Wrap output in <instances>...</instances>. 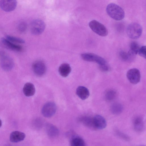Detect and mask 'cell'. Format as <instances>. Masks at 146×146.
Masks as SVG:
<instances>
[{"label":"cell","instance_id":"obj_1","mask_svg":"<svg viewBox=\"0 0 146 146\" xmlns=\"http://www.w3.org/2000/svg\"><path fill=\"white\" fill-rule=\"evenodd\" d=\"M106 11L111 18L115 20H121L125 17V12L123 9L115 3L109 4L106 7Z\"/></svg>","mask_w":146,"mask_h":146},{"label":"cell","instance_id":"obj_2","mask_svg":"<svg viewBox=\"0 0 146 146\" xmlns=\"http://www.w3.org/2000/svg\"><path fill=\"white\" fill-rule=\"evenodd\" d=\"M127 33L129 37L132 39H137L141 35L142 29L138 23H133L129 24L127 29Z\"/></svg>","mask_w":146,"mask_h":146},{"label":"cell","instance_id":"obj_3","mask_svg":"<svg viewBox=\"0 0 146 146\" xmlns=\"http://www.w3.org/2000/svg\"><path fill=\"white\" fill-rule=\"evenodd\" d=\"M89 25L94 32L100 36H105L108 34V31L106 27L96 20H93L90 21Z\"/></svg>","mask_w":146,"mask_h":146},{"label":"cell","instance_id":"obj_4","mask_svg":"<svg viewBox=\"0 0 146 146\" xmlns=\"http://www.w3.org/2000/svg\"><path fill=\"white\" fill-rule=\"evenodd\" d=\"M82 58L85 61L94 62L98 64L99 66L106 64V62L103 58L94 53H84L81 54Z\"/></svg>","mask_w":146,"mask_h":146},{"label":"cell","instance_id":"obj_5","mask_svg":"<svg viewBox=\"0 0 146 146\" xmlns=\"http://www.w3.org/2000/svg\"><path fill=\"white\" fill-rule=\"evenodd\" d=\"M56 109V106L55 103L52 102H48L43 106L41 112L44 117L49 118L55 114Z\"/></svg>","mask_w":146,"mask_h":146},{"label":"cell","instance_id":"obj_6","mask_svg":"<svg viewBox=\"0 0 146 146\" xmlns=\"http://www.w3.org/2000/svg\"><path fill=\"white\" fill-rule=\"evenodd\" d=\"M45 28L44 23L40 19H36L33 21L31 25V31L34 35H38L44 31Z\"/></svg>","mask_w":146,"mask_h":146},{"label":"cell","instance_id":"obj_7","mask_svg":"<svg viewBox=\"0 0 146 146\" xmlns=\"http://www.w3.org/2000/svg\"><path fill=\"white\" fill-rule=\"evenodd\" d=\"M1 65L2 69L5 71H9L13 68L14 63L13 59L4 53L0 54Z\"/></svg>","mask_w":146,"mask_h":146},{"label":"cell","instance_id":"obj_8","mask_svg":"<svg viewBox=\"0 0 146 146\" xmlns=\"http://www.w3.org/2000/svg\"><path fill=\"white\" fill-rule=\"evenodd\" d=\"M127 77L132 84H136L139 83L141 79V74L137 69L133 68L130 69L127 72Z\"/></svg>","mask_w":146,"mask_h":146},{"label":"cell","instance_id":"obj_9","mask_svg":"<svg viewBox=\"0 0 146 146\" xmlns=\"http://www.w3.org/2000/svg\"><path fill=\"white\" fill-rule=\"evenodd\" d=\"M32 68L35 74L39 77L44 75L46 71L45 63L41 60H37L33 64Z\"/></svg>","mask_w":146,"mask_h":146},{"label":"cell","instance_id":"obj_10","mask_svg":"<svg viewBox=\"0 0 146 146\" xmlns=\"http://www.w3.org/2000/svg\"><path fill=\"white\" fill-rule=\"evenodd\" d=\"M0 46L7 49L19 52L22 50L21 46L14 44L6 38H3L0 39Z\"/></svg>","mask_w":146,"mask_h":146},{"label":"cell","instance_id":"obj_11","mask_svg":"<svg viewBox=\"0 0 146 146\" xmlns=\"http://www.w3.org/2000/svg\"><path fill=\"white\" fill-rule=\"evenodd\" d=\"M17 2L15 0H3L0 1V7L4 11L9 12L14 10L16 8Z\"/></svg>","mask_w":146,"mask_h":146},{"label":"cell","instance_id":"obj_12","mask_svg":"<svg viewBox=\"0 0 146 146\" xmlns=\"http://www.w3.org/2000/svg\"><path fill=\"white\" fill-rule=\"evenodd\" d=\"M94 125L95 128L102 129L106 127L107 122L105 119L102 116L97 115L93 118Z\"/></svg>","mask_w":146,"mask_h":146},{"label":"cell","instance_id":"obj_13","mask_svg":"<svg viewBox=\"0 0 146 146\" xmlns=\"http://www.w3.org/2000/svg\"><path fill=\"white\" fill-rule=\"evenodd\" d=\"M25 134L22 132L14 131L12 132L10 135V140L13 143H17L24 140Z\"/></svg>","mask_w":146,"mask_h":146},{"label":"cell","instance_id":"obj_14","mask_svg":"<svg viewBox=\"0 0 146 146\" xmlns=\"http://www.w3.org/2000/svg\"><path fill=\"white\" fill-rule=\"evenodd\" d=\"M76 94L78 97L82 100H85L89 96L90 92L88 90L86 87L80 86L76 90Z\"/></svg>","mask_w":146,"mask_h":146},{"label":"cell","instance_id":"obj_15","mask_svg":"<svg viewBox=\"0 0 146 146\" xmlns=\"http://www.w3.org/2000/svg\"><path fill=\"white\" fill-rule=\"evenodd\" d=\"M24 95L28 97L34 95L35 89L34 85L31 83H26L24 86L23 89Z\"/></svg>","mask_w":146,"mask_h":146},{"label":"cell","instance_id":"obj_16","mask_svg":"<svg viewBox=\"0 0 146 146\" xmlns=\"http://www.w3.org/2000/svg\"><path fill=\"white\" fill-rule=\"evenodd\" d=\"M71 68L70 65L67 63H63L60 66L58 72L60 74L62 77H67L70 74Z\"/></svg>","mask_w":146,"mask_h":146},{"label":"cell","instance_id":"obj_17","mask_svg":"<svg viewBox=\"0 0 146 146\" xmlns=\"http://www.w3.org/2000/svg\"><path fill=\"white\" fill-rule=\"evenodd\" d=\"M46 128L48 135L50 137H56L59 134V131L58 129L52 124H47Z\"/></svg>","mask_w":146,"mask_h":146},{"label":"cell","instance_id":"obj_18","mask_svg":"<svg viewBox=\"0 0 146 146\" xmlns=\"http://www.w3.org/2000/svg\"><path fill=\"white\" fill-rule=\"evenodd\" d=\"M70 146H86V144L82 138L79 136H74L70 142Z\"/></svg>","mask_w":146,"mask_h":146},{"label":"cell","instance_id":"obj_19","mask_svg":"<svg viewBox=\"0 0 146 146\" xmlns=\"http://www.w3.org/2000/svg\"><path fill=\"white\" fill-rule=\"evenodd\" d=\"M79 120L86 127L91 128H95L94 125L93 118L89 116H83L80 117Z\"/></svg>","mask_w":146,"mask_h":146},{"label":"cell","instance_id":"obj_20","mask_svg":"<svg viewBox=\"0 0 146 146\" xmlns=\"http://www.w3.org/2000/svg\"><path fill=\"white\" fill-rule=\"evenodd\" d=\"M134 127L136 131L140 132L144 128V123L142 119L140 117H136L133 122Z\"/></svg>","mask_w":146,"mask_h":146},{"label":"cell","instance_id":"obj_21","mask_svg":"<svg viewBox=\"0 0 146 146\" xmlns=\"http://www.w3.org/2000/svg\"><path fill=\"white\" fill-rule=\"evenodd\" d=\"M139 48L138 43L135 42H132L131 43L130 50L128 53L131 56L136 55L138 53Z\"/></svg>","mask_w":146,"mask_h":146},{"label":"cell","instance_id":"obj_22","mask_svg":"<svg viewBox=\"0 0 146 146\" xmlns=\"http://www.w3.org/2000/svg\"><path fill=\"white\" fill-rule=\"evenodd\" d=\"M123 110V107L120 104L115 103L113 104L111 108V110L112 113L115 114H118L122 112Z\"/></svg>","mask_w":146,"mask_h":146},{"label":"cell","instance_id":"obj_23","mask_svg":"<svg viewBox=\"0 0 146 146\" xmlns=\"http://www.w3.org/2000/svg\"><path fill=\"white\" fill-rule=\"evenodd\" d=\"M6 38L11 42H15L19 43H24L25 41L23 39L17 37L7 35L6 36Z\"/></svg>","mask_w":146,"mask_h":146},{"label":"cell","instance_id":"obj_24","mask_svg":"<svg viewBox=\"0 0 146 146\" xmlns=\"http://www.w3.org/2000/svg\"><path fill=\"white\" fill-rule=\"evenodd\" d=\"M116 95V92L114 90H109L106 93L105 95V98L108 101L112 100L115 97Z\"/></svg>","mask_w":146,"mask_h":146},{"label":"cell","instance_id":"obj_25","mask_svg":"<svg viewBox=\"0 0 146 146\" xmlns=\"http://www.w3.org/2000/svg\"><path fill=\"white\" fill-rule=\"evenodd\" d=\"M119 55L121 58L124 61L129 60L130 57L131 56L128 53L123 51H121L119 52Z\"/></svg>","mask_w":146,"mask_h":146},{"label":"cell","instance_id":"obj_26","mask_svg":"<svg viewBox=\"0 0 146 146\" xmlns=\"http://www.w3.org/2000/svg\"><path fill=\"white\" fill-rule=\"evenodd\" d=\"M145 51L146 46H143L141 48H140L138 53L141 56L145 59Z\"/></svg>","mask_w":146,"mask_h":146},{"label":"cell","instance_id":"obj_27","mask_svg":"<svg viewBox=\"0 0 146 146\" xmlns=\"http://www.w3.org/2000/svg\"><path fill=\"white\" fill-rule=\"evenodd\" d=\"M27 27V25L25 22L21 23L18 26L19 30L21 32L24 31L26 30Z\"/></svg>","mask_w":146,"mask_h":146},{"label":"cell","instance_id":"obj_28","mask_svg":"<svg viewBox=\"0 0 146 146\" xmlns=\"http://www.w3.org/2000/svg\"><path fill=\"white\" fill-rule=\"evenodd\" d=\"M99 66L100 69L103 71H107L109 69V67L107 64Z\"/></svg>","mask_w":146,"mask_h":146},{"label":"cell","instance_id":"obj_29","mask_svg":"<svg viewBox=\"0 0 146 146\" xmlns=\"http://www.w3.org/2000/svg\"><path fill=\"white\" fill-rule=\"evenodd\" d=\"M2 124V122L1 120L0 119V127H1Z\"/></svg>","mask_w":146,"mask_h":146},{"label":"cell","instance_id":"obj_30","mask_svg":"<svg viewBox=\"0 0 146 146\" xmlns=\"http://www.w3.org/2000/svg\"></svg>","mask_w":146,"mask_h":146}]
</instances>
